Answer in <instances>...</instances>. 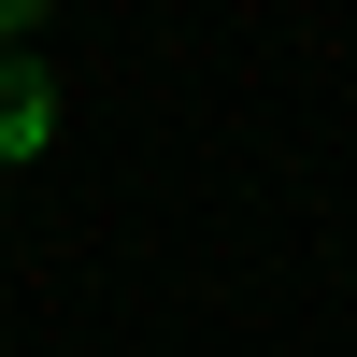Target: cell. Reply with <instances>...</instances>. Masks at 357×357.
<instances>
[{
	"mask_svg": "<svg viewBox=\"0 0 357 357\" xmlns=\"http://www.w3.org/2000/svg\"><path fill=\"white\" fill-rule=\"evenodd\" d=\"M43 129H57V86L29 57H0V158H43Z\"/></svg>",
	"mask_w": 357,
	"mask_h": 357,
	"instance_id": "1",
	"label": "cell"
}]
</instances>
